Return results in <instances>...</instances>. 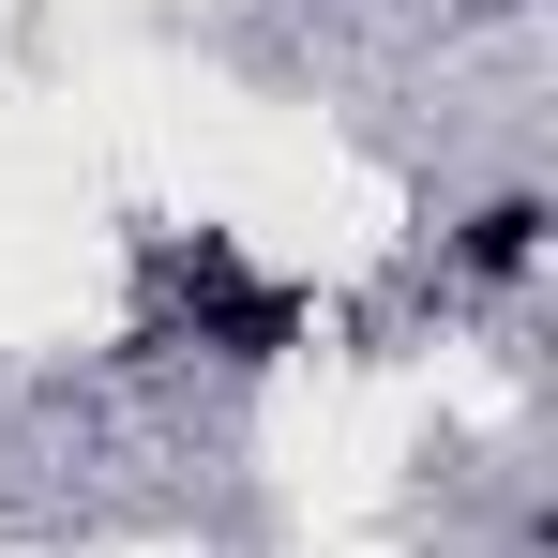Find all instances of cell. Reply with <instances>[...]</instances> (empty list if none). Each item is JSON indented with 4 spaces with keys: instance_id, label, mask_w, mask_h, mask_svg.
<instances>
[{
    "instance_id": "cell-1",
    "label": "cell",
    "mask_w": 558,
    "mask_h": 558,
    "mask_svg": "<svg viewBox=\"0 0 558 558\" xmlns=\"http://www.w3.org/2000/svg\"><path fill=\"white\" fill-rule=\"evenodd\" d=\"M529 257H544V196H483V211L453 227V272H483V287L529 272Z\"/></svg>"
}]
</instances>
